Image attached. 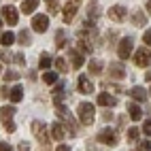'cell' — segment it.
<instances>
[{
    "instance_id": "1",
    "label": "cell",
    "mask_w": 151,
    "mask_h": 151,
    "mask_svg": "<svg viewBox=\"0 0 151 151\" xmlns=\"http://www.w3.org/2000/svg\"><path fill=\"white\" fill-rule=\"evenodd\" d=\"M94 111H96V109H94V104H89V102H81V104H79V119H81V124L92 126L94 117H96Z\"/></svg>"
},
{
    "instance_id": "2",
    "label": "cell",
    "mask_w": 151,
    "mask_h": 151,
    "mask_svg": "<svg viewBox=\"0 0 151 151\" xmlns=\"http://www.w3.org/2000/svg\"><path fill=\"white\" fill-rule=\"evenodd\" d=\"M134 64L136 66H143V68L151 64V51H149L147 47H140L138 51L134 53Z\"/></svg>"
},
{
    "instance_id": "3",
    "label": "cell",
    "mask_w": 151,
    "mask_h": 151,
    "mask_svg": "<svg viewBox=\"0 0 151 151\" xmlns=\"http://www.w3.org/2000/svg\"><path fill=\"white\" fill-rule=\"evenodd\" d=\"M132 47H134L132 38H122V41H119V47H117V55L122 60H128L130 53H132Z\"/></svg>"
},
{
    "instance_id": "4",
    "label": "cell",
    "mask_w": 151,
    "mask_h": 151,
    "mask_svg": "<svg viewBox=\"0 0 151 151\" xmlns=\"http://www.w3.org/2000/svg\"><path fill=\"white\" fill-rule=\"evenodd\" d=\"M2 19H4L9 26H15V24H17V19H19L17 9H15V6H11V4L2 6Z\"/></svg>"
},
{
    "instance_id": "5",
    "label": "cell",
    "mask_w": 151,
    "mask_h": 151,
    "mask_svg": "<svg viewBox=\"0 0 151 151\" xmlns=\"http://www.w3.org/2000/svg\"><path fill=\"white\" fill-rule=\"evenodd\" d=\"M47 28H49V17L47 15H34V19H32L34 32H47Z\"/></svg>"
},
{
    "instance_id": "6",
    "label": "cell",
    "mask_w": 151,
    "mask_h": 151,
    "mask_svg": "<svg viewBox=\"0 0 151 151\" xmlns=\"http://www.w3.org/2000/svg\"><path fill=\"white\" fill-rule=\"evenodd\" d=\"M77 9H79V0H68L66 6H64V22H73L75 15H77Z\"/></svg>"
},
{
    "instance_id": "7",
    "label": "cell",
    "mask_w": 151,
    "mask_h": 151,
    "mask_svg": "<svg viewBox=\"0 0 151 151\" xmlns=\"http://www.w3.org/2000/svg\"><path fill=\"white\" fill-rule=\"evenodd\" d=\"M98 140L104 143V145H115L117 143V134H115L113 128H106V130H102V132L98 134Z\"/></svg>"
},
{
    "instance_id": "8",
    "label": "cell",
    "mask_w": 151,
    "mask_h": 151,
    "mask_svg": "<svg viewBox=\"0 0 151 151\" xmlns=\"http://www.w3.org/2000/svg\"><path fill=\"white\" fill-rule=\"evenodd\" d=\"M32 134H34L38 140H41L43 145L47 143V128H45L43 122H32Z\"/></svg>"
},
{
    "instance_id": "9",
    "label": "cell",
    "mask_w": 151,
    "mask_h": 151,
    "mask_svg": "<svg viewBox=\"0 0 151 151\" xmlns=\"http://www.w3.org/2000/svg\"><path fill=\"white\" fill-rule=\"evenodd\" d=\"M109 19H113V22H124L126 19V6L122 4H115L109 9Z\"/></svg>"
},
{
    "instance_id": "10",
    "label": "cell",
    "mask_w": 151,
    "mask_h": 151,
    "mask_svg": "<svg viewBox=\"0 0 151 151\" xmlns=\"http://www.w3.org/2000/svg\"><path fill=\"white\" fill-rule=\"evenodd\" d=\"M109 75H111V77H115V79H124V77H126V66H124V64H119V62L109 64Z\"/></svg>"
},
{
    "instance_id": "11",
    "label": "cell",
    "mask_w": 151,
    "mask_h": 151,
    "mask_svg": "<svg viewBox=\"0 0 151 151\" xmlns=\"http://www.w3.org/2000/svg\"><path fill=\"white\" fill-rule=\"evenodd\" d=\"M79 92L81 94H92L94 92V83L87 77H79Z\"/></svg>"
},
{
    "instance_id": "12",
    "label": "cell",
    "mask_w": 151,
    "mask_h": 151,
    "mask_svg": "<svg viewBox=\"0 0 151 151\" xmlns=\"http://www.w3.org/2000/svg\"><path fill=\"white\" fill-rule=\"evenodd\" d=\"M98 104H102V106H115L117 104V98L115 96H109V94H100L98 96Z\"/></svg>"
},
{
    "instance_id": "13",
    "label": "cell",
    "mask_w": 151,
    "mask_h": 151,
    "mask_svg": "<svg viewBox=\"0 0 151 151\" xmlns=\"http://www.w3.org/2000/svg\"><path fill=\"white\" fill-rule=\"evenodd\" d=\"M130 96H132L134 100H138V102H145V100H147V92L143 87H132V89H130Z\"/></svg>"
},
{
    "instance_id": "14",
    "label": "cell",
    "mask_w": 151,
    "mask_h": 151,
    "mask_svg": "<svg viewBox=\"0 0 151 151\" xmlns=\"http://www.w3.org/2000/svg\"><path fill=\"white\" fill-rule=\"evenodd\" d=\"M9 98H11V102H19V100L24 98V87L22 85H15L11 92H9Z\"/></svg>"
},
{
    "instance_id": "15",
    "label": "cell",
    "mask_w": 151,
    "mask_h": 151,
    "mask_svg": "<svg viewBox=\"0 0 151 151\" xmlns=\"http://www.w3.org/2000/svg\"><path fill=\"white\" fill-rule=\"evenodd\" d=\"M38 6V0H24V4H22V13L24 15H30V13H34V9Z\"/></svg>"
},
{
    "instance_id": "16",
    "label": "cell",
    "mask_w": 151,
    "mask_h": 151,
    "mask_svg": "<svg viewBox=\"0 0 151 151\" xmlns=\"http://www.w3.org/2000/svg\"><path fill=\"white\" fill-rule=\"evenodd\" d=\"M70 62H73V66L75 68H81L85 62H83V55L79 53V51H75V49H70Z\"/></svg>"
},
{
    "instance_id": "17",
    "label": "cell",
    "mask_w": 151,
    "mask_h": 151,
    "mask_svg": "<svg viewBox=\"0 0 151 151\" xmlns=\"http://www.w3.org/2000/svg\"><path fill=\"white\" fill-rule=\"evenodd\" d=\"M13 115H15L13 106H2V109H0V119H2V122H11Z\"/></svg>"
},
{
    "instance_id": "18",
    "label": "cell",
    "mask_w": 151,
    "mask_h": 151,
    "mask_svg": "<svg viewBox=\"0 0 151 151\" xmlns=\"http://www.w3.org/2000/svg\"><path fill=\"white\" fill-rule=\"evenodd\" d=\"M62 128H64V126L58 124V122L51 126V136H53L55 140H62V138H64V130H62Z\"/></svg>"
},
{
    "instance_id": "19",
    "label": "cell",
    "mask_w": 151,
    "mask_h": 151,
    "mask_svg": "<svg viewBox=\"0 0 151 151\" xmlns=\"http://www.w3.org/2000/svg\"><path fill=\"white\" fill-rule=\"evenodd\" d=\"M128 113H130V117H132L134 122H138V119L143 117V113H140V106H138V104H130V106H128Z\"/></svg>"
},
{
    "instance_id": "20",
    "label": "cell",
    "mask_w": 151,
    "mask_h": 151,
    "mask_svg": "<svg viewBox=\"0 0 151 151\" xmlns=\"http://www.w3.org/2000/svg\"><path fill=\"white\" fill-rule=\"evenodd\" d=\"M55 68H58V73H62V75H66L68 73V64H66V60L64 58H55Z\"/></svg>"
},
{
    "instance_id": "21",
    "label": "cell",
    "mask_w": 151,
    "mask_h": 151,
    "mask_svg": "<svg viewBox=\"0 0 151 151\" xmlns=\"http://www.w3.org/2000/svg\"><path fill=\"white\" fill-rule=\"evenodd\" d=\"M38 66H41L43 70H49V66H51V55H49V53H41V60H38Z\"/></svg>"
},
{
    "instance_id": "22",
    "label": "cell",
    "mask_w": 151,
    "mask_h": 151,
    "mask_svg": "<svg viewBox=\"0 0 151 151\" xmlns=\"http://www.w3.org/2000/svg\"><path fill=\"white\" fill-rule=\"evenodd\" d=\"M43 81H45V83H49V85L58 83V73H51V70H45V75H43Z\"/></svg>"
},
{
    "instance_id": "23",
    "label": "cell",
    "mask_w": 151,
    "mask_h": 151,
    "mask_svg": "<svg viewBox=\"0 0 151 151\" xmlns=\"http://www.w3.org/2000/svg\"><path fill=\"white\" fill-rule=\"evenodd\" d=\"M62 98H64V85L60 83V85L53 89V100H55V104H60V102H62Z\"/></svg>"
},
{
    "instance_id": "24",
    "label": "cell",
    "mask_w": 151,
    "mask_h": 151,
    "mask_svg": "<svg viewBox=\"0 0 151 151\" xmlns=\"http://www.w3.org/2000/svg\"><path fill=\"white\" fill-rule=\"evenodd\" d=\"M13 41H15V34H13V32H4V34H2V38H0V43H2L4 47H11V45H13Z\"/></svg>"
},
{
    "instance_id": "25",
    "label": "cell",
    "mask_w": 151,
    "mask_h": 151,
    "mask_svg": "<svg viewBox=\"0 0 151 151\" xmlns=\"http://www.w3.org/2000/svg\"><path fill=\"white\" fill-rule=\"evenodd\" d=\"M100 70H102V62H100V60H92V62H89V73L98 75Z\"/></svg>"
},
{
    "instance_id": "26",
    "label": "cell",
    "mask_w": 151,
    "mask_h": 151,
    "mask_svg": "<svg viewBox=\"0 0 151 151\" xmlns=\"http://www.w3.org/2000/svg\"><path fill=\"white\" fill-rule=\"evenodd\" d=\"M55 45H58V47H64V45H66V34H64V30H60V32L55 34Z\"/></svg>"
},
{
    "instance_id": "27",
    "label": "cell",
    "mask_w": 151,
    "mask_h": 151,
    "mask_svg": "<svg viewBox=\"0 0 151 151\" xmlns=\"http://www.w3.org/2000/svg\"><path fill=\"white\" fill-rule=\"evenodd\" d=\"M145 24H147V17L143 13H136L134 15V26H145Z\"/></svg>"
},
{
    "instance_id": "28",
    "label": "cell",
    "mask_w": 151,
    "mask_h": 151,
    "mask_svg": "<svg viewBox=\"0 0 151 151\" xmlns=\"http://www.w3.org/2000/svg\"><path fill=\"white\" fill-rule=\"evenodd\" d=\"M47 2V9H49V13H58V0H45Z\"/></svg>"
},
{
    "instance_id": "29",
    "label": "cell",
    "mask_w": 151,
    "mask_h": 151,
    "mask_svg": "<svg viewBox=\"0 0 151 151\" xmlns=\"http://www.w3.org/2000/svg\"><path fill=\"white\" fill-rule=\"evenodd\" d=\"M19 41H22V45L30 43V32H28V30H22V32H19Z\"/></svg>"
},
{
    "instance_id": "30",
    "label": "cell",
    "mask_w": 151,
    "mask_h": 151,
    "mask_svg": "<svg viewBox=\"0 0 151 151\" xmlns=\"http://www.w3.org/2000/svg\"><path fill=\"white\" fill-rule=\"evenodd\" d=\"M136 138H138V128H130L128 130V140H132V143H134Z\"/></svg>"
},
{
    "instance_id": "31",
    "label": "cell",
    "mask_w": 151,
    "mask_h": 151,
    "mask_svg": "<svg viewBox=\"0 0 151 151\" xmlns=\"http://www.w3.org/2000/svg\"><path fill=\"white\" fill-rule=\"evenodd\" d=\"M15 79H19V75L15 73V70H6V75H4V81H15Z\"/></svg>"
},
{
    "instance_id": "32",
    "label": "cell",
    "mask_w": 151,
    "mask_h": 151,
    "mask_svg": "<svg viewBox=\"0 0 151 151\" xmlns=\"http://www.w3.org/2000/svg\"><path fill=\"white\" fill-rule=\"evenodd\" d=\"M143 132L151 136V119H145V124H143Z\"/></svg>"
},
{
    "instance_id": "33",
    "label": "cell",
    "mask_w": 151,
    "mask_h": 151,
    "mask_svg": "<svg viewBox=\"0 0 151 151\" xmlns=\"http://www.w3.org/2000/svg\"><path fill=\"white\" fill-rule=\"evenodd\" d=\"M87 15H89V17H98V6H96V4H92V6L87 9Z\"/></svg>"
},
{
    "instance_id": "34",
    "label": "cell",
    "mask_w": 151,
    "mask_h": 151,
    "mask_svg": "<svg viewBox=\"0 0 151 151\" xmlns=\"http://www.w3.org/2000/svg\"><path fill=\"white\" fill-rule=\"evenodd\" d=\"M143 43H147V45L151 47V28H149L147 32H145V36H143Z\"/></svg>"
},
{
    "instance_id": "35",
    "label": "cell",
    "mask_w": 151,
    "mask_h": 151,
    "mask_svg": "<svg viewBox=\"0 0 151 151\" xmlns=\"http://www.w3.org/2000/svg\"><path fill=\"white\" fill-rule=\"evenodd\" d=\"M6 124V132H15V124L13 122H4Z\"/></svg>"
},
{
    "instance_id": "36",
    "label": "cell",
    "mask_w": 151,
    "mask_h": 151,
    "mask_svg": "<svg viewBox=\"0 0 151 151\" xmlns=\"http://www.w3.org/2000/svg\"><path fill=\"white\" fill-rule=\"evenodd\" d=\"M0 151H13L11 145H6V143H0Z\"/></svg>"
},
{
    "instance_id": "37",
    "label": "cell",
    "mask_w": 151,
    "mask_h": 151,
    "mask_svg": "<svg viewBox=\"0 0 151 151\" xmlns=\"http://www.w3.org/2000/svg\"><path fill=\"white\" fill-rule=\"evenodd\" d=\"M143 149L145 151H151V140H143Z\"/></svg>"
},
{
    "instance_id": "38",
    "label": "cell",
    "mask_w": 151,
    "mask_h": 151,
    "mask_svg": "<svg viewBox=\"0 0 151 151\" xmlns=\"http://www.w3.org/2000/svg\"><path fill=\"white\" fill-rule=\"evenodd\" d=\"M19 151H30V145L28 143H19Z\"/></svg>"
},
{
    "instance_id": "39",
    "label": "cell",
    "mask_w": 151,
    "mask_h": 151,
    "mask_svg": "<svg viewBox=\"0 0 151 151\" xmlns=\"http://www.w3.org/2000/svg\"><path fill=\"white\" fill-rule=\"evenodd\" d=\"M55 151H70V147H68V145H58Z\"/></svg>"
},
{
    "instance_id": "40",
    "label": "cell",
    "mask_w": 151,
    "mask_h": 151,
    "mask_svg": "<svg viewBox=\"0 0 151 151\" xmlns=\"http://www.w3.org/2000/svg\"><path fill=\"white\" fill-rule=\"evenodd\" d=\"M145 79H147V81H151V68L147 70V75H145Z\"/></svg>"
},
{
    "instance_id": "41",
    "label": "cell",
    "mask_w": 151,
    "mask_h": 151,
    "mask_svg": "<svg viewBox=\"0 0 151 151\" xmlns=\"http://www.w3.org/2000/svg\"><path fill=\"white\" fill-rule=\"evenodd\" d=\"M147 11L151 13V0H149V2H147Z\"/></svg>"
}]
</instances>
